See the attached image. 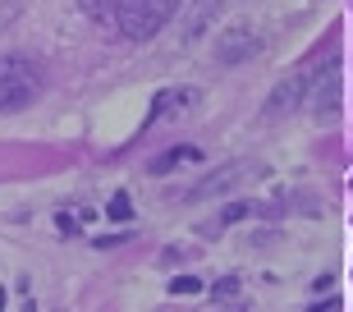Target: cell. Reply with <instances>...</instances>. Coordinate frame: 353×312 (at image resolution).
<instances>
[{
	"instance_id": "obj_9",
	"label": "cell",
	"mask_w": 353,
	"mask_h": 312,
	"mask_svg": "<svg viewBox=\"0 0 353 312\" xmlns=\"http://www.w3.org/2000/svg\"><path fill=\"white\" fill-rule=\"evenodd\" d=\"M211 299L216 303H239L243 299V280H239V275H221V280L211 285Z\"/></svg>"
},
{
	"instance_id": "obj_3",
	"label": "cell",
	"mask_w": 353,
	"mask_h": 312,
	"mask_svg": "<svg viewBox=\"0 0 353 312\" xmlns=\"http://www.w3.org/2000/svg\"><path fill=\"white\" fill-rule=\"evenodd\" d=\"M262 51V32L248 19H230V23L216 32V65H248L252 55Z\"/></svg>"
},
{
	"instance_id": "obj_12",
	"label": "cell",
	"mask_w": 353,
	"mask_h": 312,
	"mask_svg": "<svg viewBox=\"0 0 353 312\" xmlns=\"http://www.w3.org/2000/svg\"><path fill=\"white\" fill-rule=\"evenodd\" d=\"M0 308H5V289H0Z\"/></svg>"
},
{
	"instance_id": "obj_7",
	"label": "cell",
	"mask_w": 353,
	"mask_h": 312,
	"mask_svg": "<svg viewBox=\"0 0 353 312\" xmlns=\"http://www.w3.org/2000/svg\"><path fill=\"white\" fill-rule=\"evenodd\" d=\"M193 101H197L193 88H165L152 101V119H165V115H174V110H183V106H193Z\"/></svg>"
},
{
	"instance_id": "obj_10",
	"label": "cell",
	"mask_w": 353,
	"mask_h": 312,
	"mask_svg": "<svg viewBox=\"0 0 353 312\" xmlns=\"http://www.w3.org/2000/svg\"><path fill=\"white\" fill-rule=\"evenodd\" d=\"M197 289H202L197 275H174V280H170V294H197Z\"/></svg>"
},
{
	"instance_id": "obj_6",
	"label": "cell",
	"mask_w": 353,
	"mask_h": 312,
	"mask_svg": "<svg viewBox=\"0 0 353 312\" xmlns=\"http://www.w3.org/2000/svg\"><path fill=\"white\" fill-rule=\"evenodd\" d=\"M202 161V147H193V143H183V147H170V152H161V156H152V175H174V170H183V166H197Z\"/></svg>"
},
{
	"instance_id": "obj_1",
	"label": "cell",
	"mask_w": 353,
	"mask_h": 312,
	"mask_svg": "<svg viewBox=\"0 0 353 312\" xmlns=\"http://www.w3.org/2000/svg\"><path fill=\"white\" fill-rule=\"evenodd\" d=\"M46 88V74L32 55L10 51L0 55V115H14V110H28V106L41 97Z\"/></svg>"
},
{
	"instance_id": "obj_2",
	"label": "cell",
	"mask_w": 353,
	"mask_h": 312,
	"mask_svg": "<svg viewBox=\"0 0 353 312\" xmlns=\"http://www.w3.org/2000/svg\"><path fill=\"white\" fill-rule=\"evenodd\" d=\"M174 14H179V0H115V32L129 41H147Z\"/></svg>"
},
{
	"instance_id": "obj_11",
	"label": "cell",
	"mask_w": 353,
	"mask_h": 312,
	"mask_svg": "<svg viewBox=\"0 0 353 312\" xmlns=\"http://www.w3.org/2000/svg\"><path fill=\"white\" fill-rule=\"evenodd\" d=\"M105 211H110L115 221H129V216H133V207H129V197H124V193H115V197H110V207H105Z\"/></svg>"
},
{
	"instance_id": "obj_5",
	"label": "cell",
	"mask_w": 353,
	"mask_h": 312,
	"mask_svg": "<svg viewBox=\"0 0 353 312\" xmlns=\"http://www.w3.org/2000/svg\"><path fill=\"white\" fill-rule=\"evenodd\" d=\"M248 179V161H234V166H221L211 170L202 184H193V193H188V202H207V197H221L230 193V188H239V184Z\"/></svg>"
},
{
	"instance_id": "obj_8",
	"label": "cell",
	"mask_w": 353,
	"mask_h": 312,
	"mask_svg": "<svg viewBox=\"0 0 353 312\" xmlns=\"http://www.w3.org/2000/svg\"><path fill=\"white\" fill-rule=\"evenodd\" d=\"M83 19H92L97 28H105V32H115V0H79Z\"/></svg>"
},
{
	"instance_id": "obj_4",
	"label": "cell",
	"mask_w": 353,
	"mask_h": 312,
	"mask_svg": "<svg viewBox=\"0 0 353 312\" xmlns=\"http://www.w3.org/2000/svg\"><path fill=\"white\" fill-rule=\"evenodd\" d=\"M307 88H312V69H299V74L280 78V83L271 88V97H266L262 115L266 119H285V115H294V110H303V106H307Z\"/></svg>"
}]
</instances>
